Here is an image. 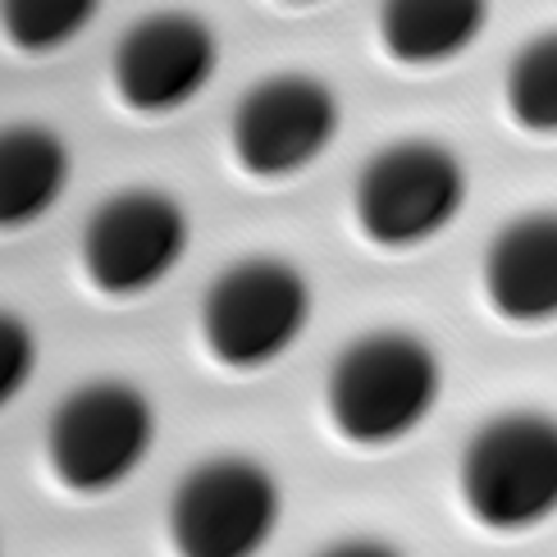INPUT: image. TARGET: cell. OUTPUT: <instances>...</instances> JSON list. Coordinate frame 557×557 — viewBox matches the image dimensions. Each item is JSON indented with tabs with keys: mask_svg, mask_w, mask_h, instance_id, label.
<instances>
[{
	"mask_svg": "<svg viewBox=\"0 0 557 557\" xmlns=\"http://www.w3.org/2000/svg\"><path fill=\"white\" fill-rule=\"evenodd\" d=\"M278 517V490L257 461H206L174 494V544L193 557H243Z\"/></svg>",
	"mask_w": 557,
	"mask_h": 557,
	"instance_id": "obj_6",
	"label": "cell"
},
{
	"mask_svg": "<svg viewBox=\"0 0 557 557\" xmlns=\"http://www.w3.org/2000/svg\"><path fill=\"white\" fill-rule=\"evenodd\" d=\"M338 128V106L315 78H270L243 101L234 120V147L238 160L261 174H293L307 160L324 151V143Z\"/></svg>",
	"mask_w": 557,
	"mask_h": 557,
	"instance_id": "obj_7",
	"label": "cell"
},
{
	"mask_svg": "<svg viewBox=\"0 0 557 557\" xmlns=\"http://www.w3.org/2000/svg\"><path fill=\"white\" fill-rule=\"evenodd\" d=\"M467 197V174L434 143L388 147L366 165L357 183L361 228L384 247H411L438 234Z\"/></svg>",
	"mask_w": 557,
	"mask_h": 557,
	"instance_id": "obj_3",
	"label": "cell"
},
{
	"mask_svg": "<svg viewBox=\"0 0 557 557\" xmlns=\"http://www.w3.org/2000/svg\"><path fill=\"white\" fill-rule=\"evenodd\" d=\"M490 297L512 320H548L557 311V220L525 215L490 251Z\"/></svg>",
	"mask_w": 557,
	"mask_h": 557,
	"instance_id": "obj_10",
	"label": "cell"
},
{
	"mask_svg": "<svg viewBox=\"0 0 557 557\" xmlns=\"http://www.w3.org/2000/svg\"><path fill=\"white\" fill-rule=\"evenodd\" d=\"M91 14H97L91 0H10L5 28L23 51H51V46L74 37Z\"/></svg>",
	"mask_w": 557,
	"mask_h": 557,
	"instance_id": "obj_14",
	"label": "cell"
},
{
	"mask_svg": "<svg viewBox=\"0 0 557 557\" xmlns=\"http://www.w3.org/2000/svg\"><path fill=\"white\" fill-rule=\"evenodd\" d=\"M0 361H5V370H0V398H14L33 370V338L18 320L0 324Z\"/></svg>",
	"mask_w": 557,
	"mask_h": 557,
	"instance_id": "obj_15",
	"label": "cell"
},
{
	"mask_svg": "<svg viewBox=\"0 0 557 557\" xmlns=\"http://www.w3.org/2000/svg\"><path fill=\"white\" fill-rule=\"evenodd\" d=\"M215 69V41L188 14H156L124 37L114 55V83L137 110H174L206 87Z\"/></svg>",
	"mask_w": 557,
	"mask_h": 557,
	"instance_id": "obj_9",
	"label": "cell"
},
{
	"mask_svg": "<svg viewBox=\"0 0 557 557\" xmlns=\"http://www.w3.org/2000/svg\"><path fill=\"white\" fill-rule=\"evenodd\" d=\"M183 243H188V224L170 197H114L87 228V274L106 293H137L183 257Z\"/></svg>",
	"mask_w": 557,
	"mask_h": 557,
	"instance_id": "obj_8",
	"label": "cell"
},
{
	"mask_svg": "<svg viewBox=\"0 0 557 557\" xmlns=\"http://www.w3.org/2000/svg\"><path fill=\"white\" fill-rule=\"evenodd\" d=\"M461 490L490 530L535 525L557 498V430L540 416L484 425L461 461Z\"/></svg>",
	"mask_w": 557,
	"mask_h": 557,
	"instance_id": "obj_2",
	"label": "cell"
},
{
	"mask_svg": "<svg viewBox=\"0 0 557 557\" xmlns=\"http://www.w3.org/2000/svg\"><path fill=\"white\" fill-rule=\"evenodd\" d=\"M311 293L301 274L278 261L228 270L206 297V338L224 366H261L301 334Z\"/></svg>",
	"mask_w": 557,
	"mask_h": 557,
	"instance_id": "obj_5",
	"label": "cell"
},
{
	"mask_svg": "<svg viewBox=\"0 0 557 557\" xmlns=\"http://www.w3.org/2000/svg\"><path fill=\"white\" fill-rule=\"evenodd\" d=\"M512 114L530 133H553L557 128V37H540L525 46L521 60L512 64Z\"/></svg>",
	"mask_w": 557,
	"mask_h": 557,
	"instance_id": "obj_13",
	"label": "cell"
},
{
	"mask_svg": "<svg viewBox=\"0 0 557 557\" xmlns=\"http://www.w3.org/2000/svg\"><path fill=\"white\" fill-rule=\"evenodd\" d=\"M434 388L438 370L425 343L407 334H375L338 357L330 380V411L347 438L388 444L430 411Z\"/></svg>",
	"mask_w": 557,
	"mask_h": 557,
	"instance_id": "obj_1",
	"label": "cell"
},
{
	"mask_svg": "<svg viewBox=\"0 0 557 557\" xmlns=\"http://www.w3.org/2000/svg\"><path fill=\"white\" fill-rule=\"evenodd\" d=\"M151 444V407L128 384L78 388L51 425V461L78 494H101L120 484Z\"/></svg>",
	"mask_w": 557,
	"mask_h": 557,
	"instance_id": "obj_4",
	"label": "cell"
},
{
	"mask_svg": "<svg viewBox=\"0 0 557 557\" xmlns=\"http://www.w3.org/2000/svg\"><path fill=\"white\" fill-rule=\"evenodd\" d=\"M384 41L407 64L448 60L484 28L480 0H393L384 5Z\"/></svg>",
	"mask_w": 557,
	"mask_h": 557,
	"instance_id": "obj_11",
	"label": "cell"
},
{
	"mask_svg": "<svg viewBox=\"0 0 557 557\" xmlns=\"http://www.w3.org/2000/svg\"><path fill=\"white\" fill-rule=\"evenodd\" d=\"M64 147L41 128H10L0 143V220L28 224L64 188Z\"/></svg>",
	"mask_w": 557,
	"mask_h": 557,
	"instance_id": "obj_12",
	"label": "cell"
},
{
	"mask_svg": "<svg viewBox=\"0 0 557 557\" xmlns=\"http://www.w3.org/2000/svg\"><path fill=\"white\" fill-rule=\"evenodd\" d=\"M334 557H393V548H388V544H366V540H357V544H338Z\"/></svg>",
	"mask_w": 557,
	"mask_h": 557,
	"instance_id": "obj_16",
	"label": "cell"
}]
</instances>
